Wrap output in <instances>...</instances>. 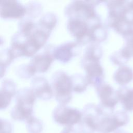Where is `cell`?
I'll return each mask as SVG.
<instances>
[{"label": "cell", "mask_w": 133, "mask_h": 133, "mask_svg": "<svg viewBox=\"0 0 133 133\" xmlns=\"http://www.w3.org/2000/svg\"><path fill=\"white\" fill-rule=\"evenodd\" d=\"M72 90L75 92L81 93L86 90L89 85L85 75L81 73H75L71 76Z\"/></svg>", "instance_id": "cell-20"}, {"label": "cell", "mask_w": 133, "mask_h": 133, "mask_svg": "<svg viewBox=\"0 0 133 133\" xmlns=\"http://www.w3.org/2000/svg\"><path fill=\"white\" fill-rule=\"evenodd\" d=\"M27 129L29 133H41L43 129L42 122L34 116L26 122Z\"/></svg>", "instance_id": "cell-26"}, {"label": "cell", "mask_w": 133, "mask_h": 133, "mask_svg": "<svg viewBox=\"0 0 133 133\" xmlns=\"http://www.w3.org/2000/svg\"><path fill=\"white\" fill-rule=\"evenodd\" d=\"M30 65L28 64H22L18 66L16 69V75L23 79H28L32 77L35 74Z\"/></svg>", "instance_id": "cell-25"}, {"label": "cell", "mask_w": 133, "mask_h": 133, "mask_svg": "<svg viewBox=\"0 0 133 133\" xmlns=\"http://www.w3.org/2000/svg\"><path fill=\"white\" fill-rule=\"evenodd\" d=\"M108 30L101 23L89 28V37L91 43H99L104 41L108 37Z\"/></svg>", "instance_id": "cell-19"}, {"label": "cell", "mask_w": 133, "mask_h": 133, "mask_svg": "<svg viewBox=\"0 0 133 133\" xmlns=\"http://www.w3.org/2000/svg\"><path fill=\"white\" fill-rule=\"evenodd\" d=\"M61 133H77V131L73 127H65L63 128Z\"/></svg>", "instance_id": "cell-29"}, {"label": "cell", "mask_w": 133, "mask_h": 133, "mask_svg": "<svg viewBox=\"0 0 133 133\" xmlns=\"http://www.w3.org/2000/svg\"><path fill=\"white\" fill-rule=\"evenodd\" d=\"M37 23L33 19L24 16L18 22V31L28 37L36 28Z\"/></svg>", "instance_id": "cell-21"}, {"label": "cell", "mask_w": 133, "mask_h": 133, "mask_svg": "<svg viewBox=\"0 0 133 133\" xmlns=\"http://www.w3.org/2000/svg\"><path fill=\"white\" fill-rule=\"evenodd\" d=\"M129 121L127 114L122 111L103 115L99 123L97 131L99 133H111L126 125Z\"/></svg>", "instance_id": "cell-6"}, {"label": "cell", "mask_w": 133, "mask_h": 133, "mask_svg": "<svg viewBox=\"0 0 133 133\" xmlns=\"http://www.w3.org/2000/svg\"><path fill=\"white\" fill-rule=\"evenodd\" d=\"M30 88L36 98L43 100H49L54 96L51 85L42 76H37L32 79Z\"/></svg>", "instance_id": "cell-11"}, {"label": "cell", "mask_w": 133, "mask_h": 133, "mask_svg": "<svg viewBox=\"0 0 133 133\" xmlns=\"http://www.w3.org/2000/svg\"><path fill=\"white\" fill-rule=\"evenodd\" d=\"M25 16L33 20L38 17L43 11L42 5L38 2H29L25 5Z\"/></svg>", "instance_id": "cell-24"}, {"label": "cell", "mask_w": 133, "mask_h": 133, "mask_svg": "<svg viewBox=\"0 0 133 133\" xmlns=\"http://www.w3.org/2000/svg\"><path fill=\"white\" fill-rule=\"evenodd\" d=\"M132 11V15H133V11ZM132 25H133V17H132Z\"/></svg>", "instance_id": "cell-31"}, {"label": "cell", "mask_w": 133, "mask_h": 133, "mask_svg": "<svg viewBox=\"0 0 133 133\" xmlns=\"http://www.w3.org/2000/svg\"><path fill=\"white\" fill-rule=\"evenodd\" d=\"M57 23V17L55 14L52 12H47L42 15L37 24L39 28L50 34Z\"/></svg>", "instance_id": "cell-18"}, {"label": "cell", "mask_w": 133, "mask_h": 133, "mask_svg": "<svg viewBox=\"0 0 133 133\" xmlns=\"http://www.w3.org/2000/svg\"><path fill=\"white\" fill-rule=\"evenodd\" d=\"M80 63L89 84L96 88L104 83V71L100 61L81 60Z\"/></svg>", "instance_id": "cell-9"}, {"label": "cell", "mask_w": 133, "mask_h": 133, "mask_svg": "<svg viewBox=\"0 0 133 133\" xmlns=\"http://www.w3.org/2000/svg\"><path fill=\"white\" fill-rule=\"evenodd\" d=\"M123 37L125 40V44L119 51L123 57L128 60L133 57V30Z\"/></svg>", "instance_id": "cell-23"}, {"label": "cell", "mask_w": 133, "mask_h": 133, "mask_svg": "<svg viewBox=\"0 0 133 133\" xmlns=\"http://www.w3.org/2000/svg\"><path fill=\"white\" fill-rule=\"evenodd\" d=\"M51 86L54 96L59 104L66 105L71 100L73 90L71 76L65 72H55L51 76Z\"/></svg>", "instance_id": "cell-2"}, {"label": "cell", "mask_w": 133, "mask_h": 133, "mask_svg": "<svg viewBox=\"0 0 133 133\" xmlns=\"http://www.w3.org/2000/svg\"><path fill=\"white\" fill-rule=\"evenodd\" d=\"M25 6L16 0L0 1V16L3 19L22 18L25 15Z\"/></svg>", "instance_id": "cell-10"}, {"label": "cell", "mask_w": 133, "mask_h": 133, "mask_svg": "<svg viewBox=\"0 0 133 133\" xmlns=\"http://www.w3.org/2000/svg\"><path fill=\"white\" fill-rule=\"evenodd\" d=\"M110 59L113 64L120 66L123 65L128 61L123 57L119 50L112 54L110 56Z\"/></svg>", "instance_id": "cell-27"}, {"label": "cell", "mask_w": 133, "mask_h": 133, "mask_svg": "<svg viewBox=\"0 0 133 133\" xmlns=\"http://www.w3.org/2000/svg\"><path fill=\"white\" fill-rule=\"evenodd\" d=\"M81 47L75 41H68L52 47L51 54L54 59L65 63L78 54Z\"/></svg>", "instance_id": "cell-8"}, {"label": "cell", "mask_w": 133, "mask_h": 133, "mask_svg": "<svg viewBox=\"0 0 133 133\" xmlns=\"http://www.w3.org/2000/svg\"><path fill=\"white\" fill-rule=\"evenodd\" d=\"M16 92V85L12 79L5 78L2 82L0 89L1 110L6 109L9 105Z\"/></svg>", "instance_id": "cell-13"}, {"label": "cell", "mask_w": 133, "mask_h": 133, "mask_svg": "<svg viewBox=\"0 0 133 133\" xmlns=\"http://www.w3.org/2000/svg\"><path fill=\"white\" fill-rule=\"evenodd\" d=\"M100 103L98 105L104 115L114 113L115 105L119 101L117 90L110 84L103 83L95 88Z\"/></svg>", "instance_id": "cell-4"}, {"label": "cell", "mask_w": 133, "mask_h": 133, "mask_svg": "<svg viewBox=\"0 0 133 133\" xmlns=\"http://www.w3.org/2000/svg\"><path fill=\"white\" fill-rule=\"evenodd\" d=\"M119 101L126 111H133V88L125 86L120 87L117 90Z\"/></svg>", "instance_id": "cell-15"}, {"label": "cell", "mask_w": 133, "mask_h": 133, "mask_svg": "<svg viewBox=\"0 0 133 133\" xmlns=\"http://www.w3.org/2000/svg\"><path fill=\"white\" fill-rule=\"evenodd\" d=\"M66 29L80 46L91 43L89 34V28L86 21L78 18H68Z\"/></svg>", "instance_id": "cell-7"}, {"label": "cell", "mask_w": 133, "mask_h": 133, "mask_svg": "<svg viewBox=\"0 0 133 133\" xmlns=\"http://www.w3.org/2000/svg\"><path fill=\"white\" fill-rule=\"evenodd\" d=\"M102 56V49L99 43L92 42L84 49L81 61H98Z\"/></svg>", "instance_id": "cell-16"}, {"label": "cell", "mask_w": 133, "mask_h": 133, "mask_svg": "<svg viewBox=\"0 0 133 133\" xmlns=\"http://www.w3.org/2000/svg\"><path fill=\"white\" fill-rule=\"evenodd\" d=\"M82 117L77 124L79 133H94L97 131L100 120L103 116L98 105L88 103L83 108Z\"/></svg>", "instance_id": "cell-3"}, {"label": "cell", "mask_w": 133, "mask_h": 133, "mask_svg": "<svg viewBox=\"0 0 133 133\" xmlns=\"http://www.w3.org/2000/svg\"><path fill=\"white\" fill-rule=\"evenodd\" d=\"M101 2L98 1H71L65 6L64 14L68 18H78L86 21L88 24L101 19L95 7Z\"/></svg>", "instance_id": "cell-1"}, {"label": "cell", "mask_w": 133, "mask_h": 133, "mask_svg": "<svg viewBox=\"0 0 133 133\" xmlns=\"http://www.w3.org/2000/svg\"><path fill=\"white\" fill-rule=\"evenodd\" d=\"M52 116L56 123L65 127H73L81 122L82 113L77 109L59 104L54 109Z\"/></svg>", "instance_id": "cell-5"}, {"label": "cell", "mask_w": 133, "mask_h": 133, "mask_svg": "<svg viewBox=\"0 0 133 133\" xmlns=\"http://www.w3.org/2000/svg\"><path fill=\"white\" fill-rule=\"evenodd\" d=\"M1 133H10L11 132V125L8 121L5 119H1Z\"/></svg>", "instance_id": "cell-28"}, {"label": "cell", "mask_w": 133, "mask_h": 133, "mask_svg": "<svg viewBox=\"0 0 133 133\" xmlns=\"http://www.w3.org/2000/svg\"><path fill=\"white\" fill-rule=\"evenodd\" d=\"M15 96V103L33 108L36 97L30 88L19 89L17 91Z\"/></svg>", "instance_id": "cell-14"}, {"label": "cell", "mask_w": 133, "mask_h": 133, "mask_svg": "<svg viewBox=\"0 0 133 133\" xmlns=\"http://www.w3.org/2000/svg\"><path fill=\"white\" fill-rule=\"evenodd\" d=\"M51 49L52 47L50 49L47 48L32 57L29 64L35 73H44L48 70L54 60L51 54Z\"/></svg>", "instance_id": "cell-12"}, {"label": "cell", "mask_w": 133, "mask_h": 133, "mask_svg": "<svg viewBox=\"0 0 133 133\" xmlns=\"http://www.w3.org/2000/svg\"><path fill=\"white\" fill-rule=\"evenodd\" d=\"M114 133H127V132H125V131H124L123 130H122V129H118V130H116Z\"/></svg>", "instance_id": "cell-30"}, {"label": "cell", "mask_w": 133, "mask_h": 133, "mask_svg": "<svg viewBox=\"0 0 133 133\" xmlns=\"http://www.w3.org/2000/svg\"><path fill=\"white\" fill-rule=\"evenodd\" d=\"M113 79L117 84L125 86L133 79V71L128 66H120L114 72Z\"/></svg>", "instance_id": "cell-17"}, {"label": "cell", "mask_w": 133, "mask_h": 133, "mask_svg": "<svg viewBox=\"0 0 133 133\" xmlns=\"http://www.w3.org/2000/svg\"><path fill=\"white\" fill-rule=\"evenodd\" d=\"M15 59L9 48L1 50L0 52V71L1 78H2L5 73L6 68Z\"/></svg>", "instance_id": "cell-22"}]
</instances>
